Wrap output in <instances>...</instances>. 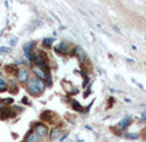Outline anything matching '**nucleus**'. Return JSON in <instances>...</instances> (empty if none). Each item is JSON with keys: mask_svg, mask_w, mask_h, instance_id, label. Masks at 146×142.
Here are the masks:
<instances>
[{"mask_svg": "<svg viewBox=\"0 0 146 142\" xmlns=\"http://www.w3.org/2000/svg\"><path fill=\"white\" fill-rule=\"evenodd\" d=\"M10 44H15V40H12V41H10Z\"/></svg>", "mask_w": 146, "mask_h": 142, "instance_id": "nucleus-16", "label": "nucleus"}, {"mask_svg": "<svg viewBox=\"0 0 146 142\" xmlns=\"http://www.w3.org/2000/svg\"><path fill=\"white\" fill-rule=\"evenodd\" d=\"M128 122H130V119H128V118H125V119H123V121L121 122V124H119V128H121V129H125L126 126L128 124Z\"/></svg>", "mask_w": 146, "mask_h": 142, "instance_id": "nucleus-10", "label": "nucleus"}, {"mask_svg": "<svg viewBox=\"0 0 146 142\" xmlns=\"http://www.w3.org/2000/svg\"><path fill=\"white\" fill-rule=\"evenodd\" d=\"M56 52H60V53H62V55H66L67 52H69V46H67L66 43L61 42L57 47H56Z\"/></svg>", "mask_w": 146, "mask_h": 142, "instance_id": "nucleus-4", "label": "nucleus"}, {"mask_svg": "<svg viewBox=\"0 0 146 142\" xmlns=\"http://www.w3.org/2000/svg\"><path fill=\"white\" fill-rule=\"evenodd\" d=\"M43 43H44V46L50 47V46H51V43H52V38H44V40H43Z\"/></svg>", "mask_w": 146, "mask_h": 142, "instance_id": "nucleus-13", "label": "nucleus"}, {"mask_svg": "<svg viewBox=\"0 0 146 142\" xmlns=\"http://www.w3.org/2000/svg\"><path fill=\"white\" fill-rule=\"evenodd\" d=\"M75 52H76V56L79 57V60H80V62L81 63H84L85 62V53H84V51L80 48V47H76V50H75Z\"/></svg>", "mask_w": 146, "mask_h": 142, "instance_id": "nucleus-8", "label": "nucleus"}, {"mask_svg": "<svg viewBox=\"0 0 146 142\" xmlns=\"http://www.w3.org/2000/svg\"><path fill=\"white\" fill-rule=\"evenodd\" d=\"M36 133L38 136H46L47 135V128L43 124H37L36 126Z\"/></svg>", "mask_w": 146, "mask_h": 142, "instance_id": "nucleus-5", "label": "nucleus"}, {"mask_svg": "<svg viewBox=\"0 0 146 142\" xmlns=\"http://www.w3.org/2000/svg\"><path fill=\"white\" fill-rule=\"evenodd\" d=\"M4 90H7V83L0 77V91H4Z\"/></svg>", "mask_w": 146, "mask_h": 142, "instance_id": "nucleus-11", "label": "nucleus"}, {"mask_svg": "<svg viewBox=\"0 0 146 142\" xmlns=\"http://www.w3.org/2000/svg\"><path fill=\"white\" fill-rule=\"evenodd\" d=\"M60 135H61V129L60 128H55V129H52L51 135H50V138H51V140H56V138L60 137Z\"/></svg>", "mask_w": 146, "mask_h": 142, "instance_id": "nucleus-9", "label": "nucleus"}, {"mask_svg": "<svg viewBox=\"0 0 146 142\" xmlns=\"http://www.w3.org/2000/svg\"><path fill=\"white\" fill-rule=\"evenodd\" d=\"M0 110H1V105H0Z\"/></svg>", "mask_w": 146, "mask_h": 142, "instance_id": "nucleus-18", "label": "nucleus"}, {"mask_svg": "<svg viewBox=\"0 0 146 142\" xmlns=\"http://www.w3.org/2000/svg\"><path fill=\"white\" fill-rule=\"evenodd\" d=\"M29 79V72L27 70H19L18 71V80L21 83H27Z\"/></svg>", "mask_w": 146, "mask_h": 142, "instance_id": "nucleus-3", "label": "nucleus"}, {"mask_svg": "<svg viewBox=\"0 0 146 142\" xmlns=\"http://www.w3.org/2000/svg\"><path fill=\"white\" fill-rule=\"evenodd\" d=\"M10 48L9 47H0V53H9Z\"/></svg>", "mask_w": 146, "mask_h": 142, "instance_id": "nucleus-12", "label": "nucleus"}, {"mask_svg": "<svg viewBox=\"0 0 146 142\" xmlns=\"http://www.w3.org/2000/svg\"><path fill=\"white\" fill-rule=\"evenodd\" d=\"M128 138H139V133H127Z\"/></svg>", "mask_w": 146, "mask_h": 142, "instance_id": "nucleus-14", "label": "nucleus"}, {"mask_svg": "<svg viewBox=\"0 0 146 142\" xmlns=\"http://www.w3.org/2000/svg\"><path fill=\"white\" fill-rule=\"evenodd\" d=\"M144 133H145V137H146V128H145V131H144Z\"/></svg>", "mask_w": 146, "mask_h": 142, "instance_id": "nucleus-17", "label": "nucleus"}, {"mask_svg": "<svg viewBox=\"0 0 146 142\" xmlns=\"http://www.w3.org/2000/svg\"><path fill=\"white\" fill-rule=\"evenodd\" d=\"M32 47H33V42H28V43H26V44L23 46L24 52H26V56H27V58H28L29 61L33 60V56H32Z\"/></svg>", "mask_w": 146, "mask_h": 142, "instance_id": "nucleus-2", "label": "nucleus"}, {"mask_svg": "<svg viewBox=\"0 0 146 142\" xmlns=\"http://www.w3.org/2000/svg\"><path fill=\"white\" fill-rule=\"evenodd\" d=\"M33 71H35V74L38 76V79H41V80L47 79V75L44 74V71L42 70V69H40V67H35V69H33Z\"/></svg>", "mask_w": 146, "mask_h": 142, "instance_id": "nucleus-7", "label": "nucleus"}, {"mask_svg": "<svg viewBox=\"0 0 146 142\" xmlns=\"http://www.w3.org/2000/svg\"><path fill=\"white\" fill-rule=\"evenodd\" d=\"M27 142H40V136L36 132H31L27 136Z\"/></svg>", "mask_w": 146, "mask_h": 142, "instance_id": "nucleus-6", "label": "nucleus"}, {"mask_svg": "<svg viewBox=\"0 0 146 142\" xmlns=\"http://www.w3.org/2000/svg\"><path fill=\"white\" fill-rule=\"evenodd\" d=\"M3 102H5V103H8V104H9V103H12L13 100H12V99H4Z\"/></svg>", "mask_w": 146, "mask_h": 142, "instance_id": "nucleus-15", "label": "nucleus"}, {"mask_svg": "<svg viewBox=\"0 0 146 142\" xmlns=\"http://www.w3.org/2000/svg\"><path fill=\"white\" fill-rule=\"evenodd\" d=\"M27 89L31 94H33V95H40L42 91L44 90V83H43V80H41L37 77V79L32 80V81L28 84Z\"/></svg>", "mask_w": 146, "mask_h": 142, "instance_id": "nucleus-1", "label": "nucleus"}]
</instances>
